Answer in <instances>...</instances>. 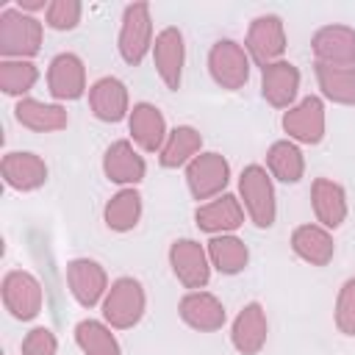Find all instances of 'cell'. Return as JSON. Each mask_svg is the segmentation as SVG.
<instances>
[{"instance_id": "7", "label": "cell", "mask_w": 355, "mask_h": 355, "mask_svg": "<svg viewBox=\"0 0 355 355\" xmlns=\"http://www.w3.org/2000/svg\"><path fill=\"white\" fill-rule=\"evenodd\" d=\"M230 183V164L222 153H200L189 166H186V186L191 191L194 200H214L219 194H225Z\"/></svg>"}, {"instance_id": "11", "label": "cell", "mask_w": 355, "mask_h": 355, "mask_svg": "<svg viewBox=\"0 0 355 355\" xmlns=\"http://www.w3.org/2000/svg\"><path fill=\"white\" fill-rule=\"evenodd\" d=\"M103 175L122 189H136L147 175L144 155H139L130 139H116L103 153Z\"/></svg>"}, {"instance_id": "2", "label": "cell", "mask_w": 355, "mask_h": 355, "mask_svg": "<svg viewBox=\"0 0 355 355\" xmlns=\"http://www.w3.org/2000/svg\"><path fill=\"white\" fill-rule=\"evenodd\" d=\"M44 42V25L19 8H6L0 14V55L31 61Z\"/></svg>"}, {"instance_id": "36", "label": "cell", "mask_w": 355, "mask_h": 355, "mask_svg": "<svg viewBox=\"0 0 355 355\" xmlns=\"http://www.w3.org/2000/svg\"><path fill=\"white\" fill-rule=\"evenodd\" d=\"M47 0H17V8L19 11H25V14H33V11H39V8H44L47 11Z\"/></svg>"}, {"instance_id": "27", "label": "cell", "mask_w": 355, "mask_h": 355, "mask_svg": "<svg viewBox=\"0 0 355 355\" xmlns=\"http://www.w3.org/2000/svg\"><path fill=\"white\" fill-rule=\"evenodd\" d=\"M266 172L280 183H300L305 175V155L291 139L272 141L266 150Z\"/></svg>"}, {"instance_id": "19", "label": "cell", "mask_w": 355, "mask_h": 355, "mask_svg": "<svg viewBox=\"0 0 355 355\" xmlns=\"http://www.w3.org/2000/svg\"><path fill=\"white\" fill-rule=\"evenodd\" d=\"M266 336H269V322L263 305L247 302L230 324V344L241 355H258L266 347Z\"/></svg>"}, {"instance_id": "24", "label": "cell", "mask_w": 355, "mask_h": 355, "mask_svg": "<svg viewBox=\"0 0 355 355\" xmlns=\"http://www.w3.org/2000/svg\"><path fill=\"white\" fill-rule=\"evenodd\" d=\"M291 250L311 266H327L336 255V241L333 233L319 222H305L291 230Z\"/></svg>"}, {"instance_id": "3", "label": "cell", "mask_w": 355, "mask_h": 355, "mask_svg": "<svg viewBox=\"0 0 355 355\" xmlns=\"http://www.w3.org/2000/svg\"><path fill=\"white\" fill-rule=\"evenodd\" d=\"M103 322L114 330H130L141 322L147 311V294L144 286L136 277H116L108 286V294L103 300Z\"/></svg>"}, {"instance_id": "18", "label": "cell", "mask_w": 355, "mask_h": 355, "mask_svg": "<svg viewBox=\"0 0 355 355\" xmlns=\"http://www.w3.org/2000/svg\"><path fill=\"white\" fill-rule=\"evenodd\" d=\"M89 108L100 122H122V119H128L130 116L128 86L114 75L97 78L89 86Z\"/></svg>"}, {"instance_id": "4", "label": "cell", "mask_w": 355, "mask_h": 355, "mask_svg": "<svg viewBox=\"0 0 355 355\" xmlns=\"http://www.w3.org/2000/svg\"><path fill=\"white\" fill-rule=\"evenodd\" d=\"M153 17L147 3H130L122 11V25L116 36V47L125 64L139 67L147 53H153Z\"/></svg>"}, {"instance_id": "10", "label": "cell", "mask_w": 355, "mask_h": 355, "mask_svg": "<svg viewBox=\"0 0 355 355\" xmlns=\"http://www.w3.org/2000/svg\"><path fill=\"white\" fill-rule=\"evenodd\" d=\"M3 305L19 322L36 319L44 305V288L36 280V275L25 269H11L3 277Z\"/></svg>"}, {"instance_id": "23", "label": "cell", "mask_w": 355, "mask_h": 355, "mask_svg": "<svg viewBox=\"0 0 355 355\" xmlns=\"http://www.w3.org/2000/svg\"><path fill=\"white\" fill-rule=\"evenodd\" d=\"M311 205H313L316 222L327 230L341 227L347 219V211H349L344 186L330 180V178H316L311 183Z\"/></svg>"}, {"instance_id": "13", "label": "cell", "mask_w": 355, "mask_h": 355, "mask_svg": "<svg viewBox=\"0 0 355 355\" xmlns=\"http://www.w3.org/2000/svg\"><path fill=\"white\" fill-rule=\"evenodd\" d=\"M183 64H186V42H183L180 28L169 25V28L158 31L155 42H153V67L166 89H172V92L180 89Z\"/></svg>"}, {"instance_id": "21", "label": "cell", "mask_w": 355, "mask_h": 355, "mask_svg": "<svg viewBox=\"0 0 355 355\" xmlns=\"http://www.w3.org/2000/svg\"><path fill=\"white\" fill-rule=\"evenodd\" d=\"M0 172L6 186L17 191H36L47 183V164L42 155L28 150H11L0 161Z\"/></svg>"}, {"instance_id": "16", "label": "cell", "mask_w": 355, "mask_h": 355, "mask_svg": "<svg viewBox=\"0 0 355 355\" xmlns=\"http://www.w3.org/2000/svg\"><path fill=\"white\" fill-rule=\"evenodd\" d=\"M311 50H313L316 64L355 67V28H349V25H324L313 33Z\"/></svg>"}, {"instance_id": "20", "label": "cell", "mask_w": 355, "mask_h": 355, "mask_svg": "<svg viewBox=\"0 0 355 355\" xmlns=\"http://www.w3.org/2000/svg\"><path fill=\"white\" fill-rule=\"evenodd\" d=\"M297 92H300V69L291 61L280 58L261 69V97L272 108L288 111L297 100Z\"/></svg>"}, {"instance_id": "12", "label": "cell", "mask_w": 355, "mask_h": 355, "mask_svg": "<svg viewBox=\"0 0 355 355\" xmlns=\"http://www.w3.org/2000/svg\"><path fill=\"white\" fill-rule=\"evenodd\" d=\"M67 286L80 308H94L108 294V275L92 258H72L67 263Z\"/></svg>"}, {"instance_id": "30", "label": "cell", "mask_w": 355, "mask_h": 355, "mask_svg": "<svg viewBox=\"0 0 355 355\" xmlns=\"http://www.w3.org/2000/svg\"><path fill=\"white\" fill-rule=\"evenodd\" d=\"M103 219L108 225V230L116 233H128L139 225L141 219V194L136 189H119L103 208Z\"/></svg>"}, {"instance_id": "15", "label": "cell", "mask_w": 355, "mask_h": 355, "mask_svg": "<svg viewBox=\"0 0 355 355\" xmlns=\"http://www.w3.org/2000/svg\"><path fill=\"white\" fill-rule=\"evenodd\" d=\"M244 205L236 194H219L208 202H200L194 211V225L211 236H222V233H236L244 225Z\"/></svg>"}, {"instance_id": "6", "label": "cell", "mask_w": 355, "mask_h": 355, "mask_svg": "<svg viewBox=\"0 0 355 355\" xmlns=\"http://www.w3.org/2000/svg\"><path fill=\"white\" fill-rule=\"evenodd\" d=\"M169 266L178 283L189 291H202L211 280V258L205 244L194 239H175L169 244Z\"/></svg>"}, {"instance_id": "5", "label": "cell", "mask_w": 355, "mask_h": 355, "mask_svg": "<svg viewBox=\"0 0 355 355\" xmlns=\"http://www.w3.org/2000/svg\"><path fill=\"white\" fill-rule=\"evenodd\" d=\"M208 72L219 89L239 92L250 80V53L233 39H216L208 50Z\"/></svg>"}, {"instance_id": "34", "label": "cell", "mask_w": 355, "mask_h": 355, "mask_svg": "<svg viewBox=\"0 0 355 355\" xmlns=\"http://www.w3.org/2000/svg\"><path fill=\"white\" fill-rule=\"evenodd\" d=\"M83 6L78 0H50L44 11V25L53 31H72L80 22Z\"/></svg>"}, {"instance_id": "14", "label": "cell", "mask_w": 355, "mask_h": 355, "mask_svg": "<svg viewBox=\"0 0 355 355\" xmlns=\"http://www.w3.org/2000/svg\"><path fill=\"white\" fill-rule=\"evenodd\" d=\"M47 92L67 103V100H80L86 89V67L78 53H58L47 64Z\"/></svg>"}, {"instance_id": "22", "label": "cell", "mask_w": 355, "mask_h": 355, "mask_svg": "<svg viewBox=\"0 0 355 355\" xmlns=\"http://www.w3.org/2000/svg\"><path fill=\"white\" fill-rule=\"evenodd\" d=\"M128 133L133 139V144L144 153H161L169 130H166V119L161 114L158 105L153 103H136L130 108L128 116Z\"/></svg>"}, {"instance_id": "29", "label": "cell", "mask_w": 355, "mask_h": 355, "mask_svg": "<svg viewBox=\"0 0 355 355\" xmlns=\"http://www.w3.org/2000/svg\"><path fill=\"white\" fill-rule=\"evenodd\" d=\"M313 72L324 100L336 105H355V67L313 64Z\"/></svg>"}, {"instance_id": "33", "label": "cell", "mask_w": 355, "mask_h": 355, "mask_svg": "<svg viewBox=\"0 0 355 355\" xmlns=\"http://www.w3.org/2000/svg\"><path fill=\"white\" fill-rule=\"evenodd\" d=\"M338 333L355 338V277H347L336 294V311H333Z\"/></svg>"}, {"instance_id": "28", "label": "cell", "mask_w": 355, "mask_h": 355, "mask_svg": "<svg viewBox=\"0 0 355 355\" xmlns=\"http://www.w3.org/2000/svg\"><path fill=\"white\" fill-rule=\"evenodd\" d=\"M211 266L222 275H239L247 269L250 263V250L247 244L236 236V233H222V236H211V241L205 244Z\"/></svg>"}, {"instance_id": "31", "label": "cell", "mask_w": 355, "mask_h": 355, "mask_svg": "<svg viewBox=\"0 0 355 355\" xmlns=\"http://www.w3.org/2000/svg\"><path fill=\"white\" fill-rule=\"evenodd\" d=\"M100 319H80L75 324V344L83 355H122L116 336Z\"/></svg>"}, {"instance_id": "9", "label": "cell", "mask_w": 355, "mask_h": 355, "mask_svg": "<svg viewBox=\"0 0 355 355\" xmlns=\"http://www.w3.org/2000/svg\"><path fill=\"white\" fill-rule=\"evenodd\" d=\"M283 130L294 144H319L324 139L327 128V114H324V100L316 94L302 97L294 103L288 111H283Z\"/></svg>"}, {"instance_id": "8", "label": "cell", "mask_w": 355, "mask_h": 355, "mask_svg": "<svg viewBox=\"0 0 355 355\" xmlns=\"http://www.w3.org/2000/svg\"><path fill=\"white\" fill-rule=\"evenodd\" d=\"M286 25L277 14H261L250 22L247 28V42H244V50L250 53V58L263 69L266 64H275L283 58L286 53Z\"/></svg>"}, {"instance_id": "35", "label": "cell", "mask_w": 355, "mask_h": 355, "mask_svg": "<svg viewBox=\"0 0 355 355\" xmlns=\"http://www.w3.org/2000/svg\"><path fill=\"white\" fill-rule=\"evenodd\" d=\"M22 355H58V338L50 327H33L22 338Z\"/></svg>"}, {"instance_id": "1", "label": "cell", "mask_w": 355, "mask_h": 355, "mask_svg": "<svg viewBox=\"0 0 355 355\" xmlns=\"http://www.w3.org/2000/svg\"><path fill=\"white\" fill-rule=\"evenodd\" d=\"M239 200L244 205V214L255 227H272L277 219V197L275 183L266 166L247 164L239 175Z\"/></svg>"}, {"instance_id": "26", "label": "cell", "mask_w": 355, "mask_h": 355, "mask_svg": "<svg viewBox=\"0 0 355 355\" xmlns=\"http://www.w3.org/2000/svg\"><path fill=\"white\" fill-rule=\"evenodd\" d=\"M200 153H202V133L191 125H178L169 130V136L158 153V164L164 169L189 166Z\"/></svg>"}, {"instance_id": "32", "label": "cell", "mask_w": 355, "mask_h": 355, "mask_svg": "<svg viewBox=\"0 0 355 355\" xmlns=\"http://www.w3.org/2000/svg\"><path fill=\"white\" fill-rule=\"evenodd\" d=\"M39 80V67L25 58H0V89L8 97H25Z\"/></svg>"}, {"instance_id": "25", "label": "cell", "mask_w": 355, "mask_h": 355, "mask_svg": "<svg viewBox=\"0 0 355 355\" xmlns=\"http://www.w3.org/2000/svg\"><path fill=\"white\" fill-rule=\"evenodd\" d=\"M14 116L22 128L33 130V133H55L64 130L69 125V114L64 105L58 103H42L33 97H22L14 105Z\"/></svg>"}, {"instance_id": "17", "label": "cell", "mask_w": 355, "mask_h": 355, "mask_svg": "<svg viewBox=\"0 0 355 355\" xmlns=\"http://www.w3.org/2000/svg\"><path fill=\"white\" fill-rule=\"evenodd\" d=\"M178 316L183 319V324L200 333L222 330V324L227 322L222 300L211 291H186L178 302Z\"/></svg>"}]
</instances>
